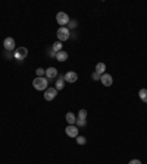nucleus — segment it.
<instances>
[{"mask_svg":"<svg viewBox=\"0 0 147 164\" xmlns=\"http://www.w3.org/2000/svg\"><path fill=\"white\" fill-rule=\"evenodd\" d=\"M33 86L37 90V91H46L47 88H49V79L46 76H43V78H35L33 81Z\"/></svg>","mask_w":147,"mask_h":164,"instance_id":"obj_1","label":"nucleus"},{"mask_svg":"<svg viewBox=\"0 0 147 164\" xmlns=\"http://www.w3.org/2000/svg\"><path fill=\"white\" fill-rule=\"evenodd\" d=\"M56 37H58V41H60V43L66 41L69 38V29H68L66 26H60L59 29H58V32H56Z\"/></svg>","mask_w":147,"mask_h":164,"instance_id":"obj_2","label":"nucleus"},{"mask_svg":"<svg viewBox=\"0 0 147 164\" xmlns=\"http://www.w3.org/2000/svg\"><path fill=\"white\" fill-rule=\"evenodd\" d=\"M27 56H28V50L25 48V47H18V48L15 50V53H14V57L16 60L27 59Z\"/></svg>","mask_w":147,"mask_h":164,"instance_id":"obj_3","label":"nucleus"},{"mask_svg":"<svg viewBox=\"0 0 147 164\" xmlns=\"http://www.w3.org/2000/svg\"><path fill=\"white\" fill-rule=\"evenodd\" d=\"M56 21H58V24H59L60 26H66L71 19H69V16H68L65 12H59L56 15Z\"/></svg>","mask_w":147,"mask_h":164,"instance_id":"obj_4","label":"nucleus"},{"mask_svg":"<svg viewBox=\"0 0 147 164\" xmlns=\"http://www.w3.org/2000/svg\"><path fill=\"white\" fill-rule=\"evenodd\" d=\"M56 95H58V90L56 88H47L46 91H44V100H47V101L54 100Z\"/></svg>","mask_w":147,"mask_h":164,"instance_id":"obj_5","label":"nucleus"},{"mask_svg":"<svg viewBox=\"0 0 147 164\" xmlns=\"http://www.w3.org/2000/svg\"><path fill=\"white\" fill-rule=\"evenodd\" d=\"M3 47H5L6 51H12V50H15V40L12 38V37L5 38V41H3Z\"/></svg>","mask_w":147,"mask_h":164,"instance_id":"obj_6","label":"nucleus"},{"mask_svg":"<svg viewBox=\"0 0 147 164\" xmlns=\"http://www.w3.org/2000/svg\"><path fill=\"white\" fill-rule=\"evenodd\" d=\"M65 132H66V135L69 138H77V136H78V128L75 125H69L66 129H65Z\"/></svg>","mask_w":147,"mask_h":164,"instance_id":"obj_7","label":"nucleus"},{"mask_svg":"<svg viewBox=\"0 0 147 164\" xmlns=\"http://www.w3.org/2000/svg\"><path fill=\"white\" fill-rule=\"evenodd\" d=\"M63 79H65V82H71V84H74V82L78 81V75H77L75 72H72V71H69V72L65 73Z\"/></svg>","mask_w":147,"mask_h":164,"instance_id":"obj_8","label":"nucleus"},{"mask_svg":"<svg viewBox=\"0 0 147 164\" xmlns=\"http://www.w3.org/2000/svg\"><path fill=\"white\" fill-rule=\"evenodd\" d=\"M100 82L105 86H110L112 84H113V78H112L109 73H103V75L100 76Z\"/></svg>","mask_w":147,"mask_h":164,"instance_id":"obj_9","label":"nucleus"},{"mask_svg":"<svg viewBox=\"0 0 147 164\" xmlns=\"http://www.w3.org/2000/svg\"><path fill=\"white\" fill-rule=\"evenodd\" d=\"M46 78L47 79L58 78V69H56V67H49V69H46Z\"/></svg>","mask_w":147,"mask_h":164,"instance_id":"obj_10","label":"nucleus"},{"mask_svg":"<svg viewBox=\"0 0 147 164\" xmlns=\"http://www.w3.org/2000/svg\"><path fill=\"white\" fill-rule=\"evenodd\" d=\"M54 57H56V60H58V62H66V60H68V53L62 50V51L56 53V56H54Z\"/></svg>","mask_w":147,"mask_h":164,"instance_id":"obj_11","label":"nucleus"},{"mask_svg":"<svg viewBox=\"0 0 147 164\" xmlns=\"http://www.w3.org/2000/svg\"><path fill=\"white\" fill-rule=\"evenodd\" d=\"M66 122L69 125H75V122H77V116L74 114V113H66Z\"/></svg>","mask_w":147,"mask_h":164,"instance_id":"obj_12","label":"nucleus"},{"mask_svg":"<svg viewBox=\"0 0 147 164\" xmlns=\"http://www.w3.org/2000/svg\"><path fill=\"white\" fill-rule=\"evenodd\" d=\"M105 71H106V65L105 63H97L96 65V72L99 73V75H103Z\"/></svg>","mask_w":147,"mask_h":164,"instance_id":"obj_13","label":"nucleus"},{"mask_svg":"<svg viewBox=\"0 0 147 164\" xmlns=\"http://www.w3.org/2000/svg\"><path fill=\"white\" fill-rule=\"evenodd\" d=\"M63 86H65V79L63 78H58V81H56V90L59 91V90H63Z\"/></svg>","mask_w":147,"mask_h":164,"instance_id":"obj_14","label":"nucleus"},{"mask_svg":"<svg viewBox=\"0 0 147 164\" xmlns=\"http://www.w3.org/2000/svg\"><path fill=\"white\" fill-rule=\"evenodd\" d=\"M138 95H140L141 101H144V103H147V90H146V88H141L140 91H138Z\"/></svg>","mask_w":147,"mask_h":164,"instance_id":"obj_15","label":"nucleus"},{"mask_svg":"<svg viewBox=\"0 0 147 164\" xmlns=\"http://www.w3.org/2000/svg\"><path fill=\"white\" fill-rule=\"evenodd\" d=\"M62 43H60V41H56V43H54L53 46H52V50H53L54 53H59V51H62Z\"/></svg>","mask_w":147,"mask_h":164,"instance_id":"obj_16","label":"nucleus"},{"mask_svg":"<svg viewBox=\"0 0 147 164\" xmlns=\"http://www.w3.org/2000/svg\"><path fill=\"white\" fill-rule=\"evenodd\" d=\"M35 73H37V78H43V76L46 75V69H43V67H38V69L35 71Z\"/></svg>","mask_w":147,"mask_h":164,"instance_id":"obj_17","label":"nucleus"},{"mask_svg":"<svg viewBox=\"0 0 147 164\" xmlns=\"http://www.w3.org/2000/svg\"><path fill=\"white\" fill-rule=\"evenodd\" d=\"M77 119H81V120H87V112L85 110H80L78 113V117Z\"/></svg>","mask_w":147,"mask_h":164,"instance_id":"obj_18","label":"nucleus"},{"mask_svg":"<svg viewBox=\"0 0 147 164\" xmlns=\"http://www.w3.org/2000/svg\"><path fill=\"white\" fill-rule=\"evenodd\" d=\"M75 139H77V142H78L80 145H85V142H87V139L84 138V136H80V135H78Z\"/></svg>","mask_w":147,"mask_h":164,"instance_id":"obj_19","label":"nucleus"},{"mask_svg":"<svg viewBox=\"0 0 147 164\" xmlns=\"http://www.w3.org/2000/svg\"><path fill=\"white\" fill-rule=\"evenodd\" d=\"M77 25H78V22L75 19L69 21V24H68V28H71V29H74V28H77Z\"/></svg>","mask_w":147,"mask_h":164,"instance_id":"obj_20","label":"nucleus"},{"mask_svg":"<svg viewBox=\"0 0 147 164\" xmlns=\"http://www.w3.org/2000/svg\"><path fill=\"white\" fill-rule=\"evenodd\" d=\"M100 76L101 75H99L97 72H93V75H91V78H93L94 81H100Z\"/></svg>","mask_w":147,"mask_h":164,"instance_id":"obj_21","label":"nucleus"},{"mask_svg":"<svg viewBox=\"0 0 147 164\" xmlns=\"http://www.w3.org/2000/svg\"><path fill=\"white\" fill-rule=\"evenodd\" d=\"M128 164H141V161H140V160H131Z\"/></svg>","mask_w":147,"mask_h":164,"instance_id":"obj_22","label":"nucleus"}]
</instances>
